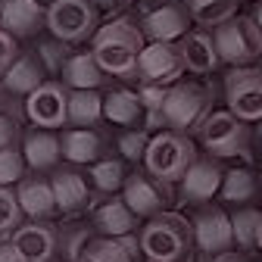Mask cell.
Segmentation results:
<instances>
[{
	"label": "cell",
	"mask_w": 262,
	"mask_h": 262,
	"mask_svg": "<svg viewBox=\"0 0 262 262\" xmlns=\"http://www.w3.org/2000/svg\"><path fill=\"white\" fill-rule=\"evenodd\" d=\"M144 47H147L144 28H138L125 16L100 25L94 35V44H91L97 62L103 66V72L116 75V78H138V59H141Z\"/></svg>",
	"instance_id": "1"
},
{
	"label": "cell",
	"mask_w": 262,
	"mask_h": 262,
	"mask_svg": "<svg viewBox=\"0 0 262 262\" xmlns=\"http://www.w3.org/2000/svg\"><path fill=\"white\" fill-rule=\"evenodd\" d=\"M193 159H196V150H193V144L184 131L162 128L150 138V147L144 153V166L162 184H175L193 166Z\"/></svg>",
	"instance_id": "2"
},
{
	"label": "cell",
	"mask_w": 262,
	"mask_h": 262,
	"mask_svg": "<svg viewBox=\"0 0 262 262\" xmlns=\"http://www.w3.org/2000/svg\"><path fill=\"white\" fill-rule=\"evenodd\" d=\"M193 225L184 222L178 212L153 215L141 231V250L150 262H178L190 250Z\"/></svg>",
	"instance_id": "3"
},
{
	"label": "cell",
	"mask_w": 262,
	"mask_h": 262,
	"mask_svg": "<svg viewBox=\"0 0 262 262\" xmlns=\"http://www.w3.org/2000/svg\"><path fill=\"white\" fill-rule=\"evenodd\" d=\"M215 47L222 62L228 66H250L262 56V28L253 16H234L215 28Z\"/></svg>",
	"instance_id": "4"
},
{
	"label": "cell",
	"mask_w": 262,
	"mask_h": 262,
	"mask_svg": "<svg viewBox=\"0 0 262 262\" xmlns=\"http://www.w3.org/2000/svg\"><path fill=\"white\" fill-rule=\"evenodd\" d=\"M166 122L175 131H190V128H200L209 113H212V94L203 84H193V81H175L169 88L166 97Z\"/></svg>",
	"instance_id": "5"
},
{
	"label": "cell",
	"mask_w": 262,
	"mask_h": 262,
	"mask_svg": "<svg viewBox=\"0 0 262 262\" xmlns=\"http://www.w3.org/2000/svg\"><path fill=\"white\" fill-rule=\"evenodd\" d=\"M47 28L50 35L66 41V44H78L97 35V7L94 0H53L47 7Z\"/></svg>",
	"instance_id": "6"
},
{
	"label": "cell",
	"mask_w": 262,
	"mask_h": 262,
	"mask_svg": "<svg viewBox=\"0 0 262 262\" xmlns=\"http://www.w3.org/2000/svg\"><path fill=\"white\" fill-rule=\"evenodd\" d=\"M225 100L237 119L262 122V69L234 66L225 75Z\"/></svg>",
	"instance_id": "7"
},
{
	"label": "cell",
	"mask_w": 262,
	"mask_h": 262,
	"mask_svg": "<svg viewBox=\"0 0 262 262\" xmlns=\"http://www.w3.org/2000/svg\"><path fill=\"white\" fill-rule=\"evenodd\" d=\"M69 88L59 81H44L35 94L25 97V116L35 128L56 131L69 125Z\"/></svg>",
	"instance_id": "8"
},
{
	"label": "cell",
	"mask_w": 262,
	"mask_h": 262,
	"mask_svg": "<svg viewBox=\"0 0 262 262\" xmlns=\"http://www.w3.org/2000/svg\"><path fill=\"white\" fill-rule=\"evenodd\" d=\"M184 66V53L181 44H169V41H150L138 59V81H150V84H175L181 78Z\"/></svg>",
	"instance_id": "9"
},
{
	"label": "cell",
	"mask_w": 262,
	"mask_h": 262,
	"mask_svg": "<svg viewBox=\"0 0 262 262\" xmlns=\"http://www.w3.org/2000/svg\"><path fill=\"white\" fill-rule=\"evenodd\" d=\"M196 131H200V141H203V147L212 156H234L247 144V125L231 110L209 113V119L196 128Z\"/></svg>",
	"instance_id": "10"
},
{
	"label": "cell",
	"mask_w": 262,
	"mask_h": 262,
	"mask_svg": "<svg viewBox=\"0 0 262 262\" xmlns=\"http://www.w3.org/2000/svg\"><path fill=\"white\" fill-rule=\"evenodd\" d=\"M169 184H162L159 178H153L150 172H135L125 178V187H122V196L125 203L131 206L135 215H144V219H153L162 212V206L169 203Z\"/></svg>",
	"instance_id": "11"
},
{
	"label": "cell",
	"mask_w": 262,
	"mask_h": 262,
	"mask_svg": "<svg viewBox=\"0 0 262 262\" xmlns=\"http://www.w3.org/2000/svg\"><path fill=\"white\" fill-rule=\"evenodd\" d=\"M190 225H193V241H196V247H200L203 253L215 256V253L231 250V244H234V225H231V219H228L222 209H215V206L200 209Z\"/></svg>",
	"instance_id": "12"
},
{
	"label": "cell",
	"mask_w": 262,
	"mask_h": 262,
	"mask_svg": "<svg viewBox=\"0 0 262 262\" xmlns=\"http://www.w3.org/2000/svg\"><path fill=\"white\" fill-rule=\"evenodd\" d=\"M187 22H190L187 4H162L159 10H150L144 16L141 28H144V35L150 41H169V44H175V41H181L187 35V28H190Z\"/></svg>",
	"instance_id": "13"
},
{
	"label": "cell",
	"mask_w": 262,
	"mask_h": 262,
	"mask_svg": "<svg viewBox=\"0 0 262 262\" xmlns=\"http://www.w3.org/2000/svg\"><path fill=\"white\" fill-rule=\"evenodd\" d=\"M222 181H225V172L219 169V162L196 156L193 166L181 178V200L184 203H206L222 190Z\"/></svg>",
	"instance_id": "14"
},
{
	"label": "cell",
	"mask_w": 262,
	"mask_h": 262,
	"mask_svg": "<svg viewBox=\"0 0 262 262\" xmlns=\"http://www.w3.org/2000/svg\"><path fill=\"white\" fill-rule=\"evenodd\" d=\"M47 25V10L41 0H0V28H7L16 38H31Z\"/></svg>",
	"instance_id": "15"
},
{
	"label": "cell",
	"mask_w": 262,
	"mask_h": 262,
	"mask_svg": "<svg viewBox=\"0 0 262 262\" xmlns=\"http://www.w3.org/2000/svg\"><path fill=\"white\" fill-rule=\"evenodd\" d=\"M56 228L41 225V222H31V225H19L13 231V244L19 247V253L28 262H50L56 253Z\"/></svg>",
	"instance_id": "16"
},
{
	"label": "cell",
	"mask_w": 262,
	"mask_h": 262,
	"mask_svg": "<svg viewBox=\"0 0 262 262\" xmlns=\"http://www.w3.org/2000/svg\"><path fill=\"white\" fill-rule=\"evenodd\" d=\"M181 53H184V66L193 75H206L222 62L219 47H215V35L209 31H187L181 38Z\"/></svg>",
	"instance_id": "17"
},
{
	"label": "cell",
	"mask_w": 262,
	"mask_h": 262,
	"mask_svg": "<svg viewBox=\"0 0 262 262\" xmlns=\"http://www.w3.org/2000/svg\"><path fill=\"white\" fill-rule=\"evenodd\" d=\"M62 141V156L69 162H78V166H88V162H97L103 156V138L97 128H69L59 135Z\"/></svg>",
	"instance_id": "18"
},
{
	"label": "cell",
	"mask_w": 262,
	"mask_h": 262,
	"mask_svg": "<svg viewBox=\"0 0 262 262\" xmlns=\"http://www.w3.org/2000/svg\"><path fill=\"white\" fill-rule=\"evenodd\" d=\"M103 78H106V72H103V66L97 62L94 50H88V53H72L69 62H66V69H62V84L69 88V91L100 88Z\"/></svg>",
	"instance_id": "19"
},
{
	"label": "cell",
	"mask_w": 262,
	"mask_h": 262,
	"mask_svg": "<svg viewBox=\"0 0 262 262\" xmlns=\"http://www.w3.org/2000/svg\"><path fill=\"white\" fill-rule=\"evenodd\" d=\"M22 153H25V159H28L31 169L44 172V169H53L56 162H59V156H62V141L53 135V131L38 128V131H31V135H25Z\"/></svg>",
	"instance_id": "20"
},
{
	"label": "cell",
	"mask_w": 262,
	"mask_h": 262,
	"mask_svg": "<svg viewBox=\"0 0 262 262\" xmlns=\"http://www.w3.org/2000/svg\"><path fill=\"white\" fill-rule=\"evenodd\" d=\"M19 203L22 212L31 219H47L56 212V196H53V184L47 178H22L19 181Z\"/></svg>",
	"instance_id": "21"
},
{
	"label": "cell",
	"mask_w": 262,
	"mask_h": 262,
	"mask_svg": "<svg viewBox=\"0 0 262 262\" xmlns=\"http://www.w3.org/2000/svg\"><path fill=\"white\" fill-rule=\"evenodd\" d=\"M135 212H131V206L125 203V196H113V200H106L100 209L94 212V225L97 231H100V237H122V234H131L135 231Z\"/></svg>",
	"instance_id": "22"
},
{
	"label": "cell",
	"mask_w": 262,
	"mask_h": 262,
	"mask_svg": "<svg viewBox=\"0 0 262 262\" xmlns=\"http://www.w3.org/2000/svg\"><path fill=\"white\" fill-rule=\"evenodd\" d=\"M50 184H53V196H56V209L59 212H75V209H81L91 200V190H88L84 178L78 172H72V169L53 172Z\"/></svg>",
	"instance_id": "23"
},
{
	"label": "cell",
	"mask_w": 262,
	"mask_h": 262,
	"mask_svg": "<svg viewBox=\"0 0 262 262\" xmlns=\"http://www.w3.org/2000/svg\"><path fill=\"white\" fill-rule=\"evenodd\" d=\"M44 66H41V59L38 56H19L13 66H10V72L4 75V88L10 91V94H22V97H28V94H35L41 84H44Z\"/></svg>",
	"instance_id": "24"
},
{
	"label": "cell",
	"mask_w": 262,
	"mask_h": 262,
	"mask_svg": "<svg viewBox=\"0 0 262 262\" xmlns=\"http://www.w3.org/2000/svg\"><path fill=\"white\" fill-rule=\"evenodd\" d=\"M144 103H141V94L138 91H110L106 100H103V116L113 122V125H138L141 116H144Z\"/></svg>",
	"instance_id": "25"
},
{
	"label": "cell",
	"mask_w": 262,
	"mask_h": 262,
	"mask_svg": "<svg viewBox=\"0 0 262 262\" xmlns=\"http://www.w3.org/2000/svg\"><path fill=\"white\" fill-rule=\"evenodd\" d=\"M103 100H106V97L97 88H91V91H72L69 94V125H75V128H94L100 119H106L103 116Z\"/></svg>",
	"instance_id": "26"
},
{
	"label": "cell",
	"mask_w": 262,
	"mask_h": 262,
	"mask_svg": "<svg viewBox=\"0 0 262 262\" xmlns=\"http://www.w3.org/2000/svg\"><path fill=\"white\" fill-rule=\"evenodd\" d=\"M184 4L190 10V19L209 28H219L237 16V0H184Z\"/></svg>",
	"instance_id": "27"
},
{
	"label": "cell",
	"mask_w": 262,
	"mask_h": 262,
	"mask_svg": "<svg viewBox=\"0 0 262 262\" xmlns=\"http://www.w3.org/2000/svg\"><path fill=\"white\" fill-rule=\"evenodd\" d=\"M228 203H247L253 200L256 193V175L250 169H231L225 172V181H222V190H219Z\"/></svg>",
	"instance_id": "28"
},
{
	"label": "cell",
	"mask_w": 262,
	"mask_h": 262,
	"mask_svg": "<svg viewBox=\"0 0 262 262\" xmlns=\"http://www.w3.org/2000/svg\"><path fill=\"white\" fill-rule=\"evenodd\" d=\"M75 262H135V259L122 250L116 237H97V241H88V247Z\"/></svg>",
	"instance_id": "29"
},
{
	"label": "cell",
	"mask_w": 262,
	"mask_h": 262,
	"mask_svg": "<svg viewBox=\"0 0 262 262\" xmlns=\"http://www.w3.org/2000/svg\"><path fill=\"white\" fill-rule=\"evenodd\" d=\"M125 166L119 159H97L94 166H91V181L97 190H103V193H113L119 187H125Z\"/></svg>",
	"instance_id": "30"
},
{
	"label": "cell",
	"mask_w": 262,
	"mask_h": 262,
	"mask_svg": "<svg viewBox=\"0 0 262 262\" xmlns=\"http://www.w3.org/2000/svg\"><path fill=\"white\" fill-rule=\"evenodd\" d=\"M69 44L66 41H59V38H53V41H41V47H38V59H41V66H44V72L47 75H62V69H66V62H69Z\"/></svg>",
	"instance_id": "31"
},
{
	"label": "cell",
	"mask_w": 262,
	"mask_h": 262,
	"mask_svg": "<svg viewBox=\"0 0 262 262\" xmlns=\"http://www.w3.org/2000/svg\"><path fill=\"white\" fill-rule=\"evenodd\" d=\"M22 203H19V193L0 184V234H10L22 225Z\"/></svg>",
	"instance_id": "32"
},
{
	"label": "cell",
	"mask_w": 262,
	"mask_h": 262,
	"mask_svg": "<svg viewBox=\"0 0 262 262\" xmlns=\"http://www.w3.org/2000/svg\"><path fill=\"white\" fill-rule=\"evenodd\" d=\"M25 166H28V159H25L22 150H13V147L0 150V184L4 187L19 184L25 178Z\"/></svg>",
	"instance_id": "33"
},
{
	"label": "cell",
	"mask_w": 262,
	"mask_h": 262,
	"mask_svg": "<svg viewBox=\"0 0 262 262\" xmlns=\"http://www.w3.org/2000/svg\"><path fill=\"white\" fill-rule=\"evenodd\" d=\"M259 215H262V212H256V209H241V212H234V219H231V225H234V241H237L244 250L256 247Z\"/></svg>",
	"instance_id": "34"
},
{
	"label": "cell",
	"mask_w": 262,
	"mask_h": 262,
	"mask_svg": "<svg viewBox=\"0 0 262 262\" xmlns=\"http://www.w3.org/2000/svg\"><path fill=\"white\" fill-rule=\"evenodd\" d=\"M147 147H150V135H147L144 128H138V131H125V135L119 138V150H122V156L131 159V162L144 159Z\"/></svg>",
	"instance_id": "35"
},
{
	"label": "cell",
	"mask_w": 262,
	"mask_h": 262,
	"mask_svg": "<svg viewBox=\"0 0 262 262\" xmlns=\"http://www.w3.org/2000/svg\"><path fill=\"white\" fill-rule=\"evenodd\" d=\"M19 44H16V35H10L7 28H0V78L10 72V66L19 59Z\"/></svg>",
	"instance_id": "36"
},
{
	"label": "cell",
	"mask_w": 262,
	"mask_h": 262,
	"mask_svg": "<svg viewBox=\"0 0 262 262\" xmlns=\"http://www.w3.org/2000/svg\"><path fill=\"white\" fill-rule=\"evenodd\" d=\"M138 94H141L144 110H162V106H166V97H169V88H166V84H150V81H141Z\"/></svg>",
	"instance_id": "37"
},
{
	"label": "cell",
	"mask_w": 262,
	"mask_h": 262,
	"mask_svg": "<svg viewBox=\"0 0 262 262\" xmlns=\"http://www.w3.org/2000/svg\"><path fill=\"white\" fill-rule=\"evenodd\" d=\"M16 135H19V128H16V122H13L10 116H0V150H7V147H13Z\"/></svg>",
	"instance_id": "38"
},
{
	"label": "cell",
	"mask_w": 262,
	"mask_h": 262,
	"mask_svg": "<svg viewBox=\"0 0 262 262\" xmlns=\"http://www.w3.org/2000/svg\"><path fill=\"white\" fill-rule=\"evenodd\" d=\"M119 244H122V250L131 256V259H138V256H144V250H141V237H135V234H122V237H116Z\"/></svg>",
	"instance_id": "39"
},
{
	"label": "cell",
	"mask_w": 262,
	"mask_h": 262,
	"mask_svg": "<svg viewBox=\"0 0 262 262\" xmlns=\"http://www.w3.org/2000/svg\"><path fill=\"white\" fill-rule=\"evenodd\" d=\"M0 262H28L22 253H19V247L10 241V244H0Z\"/></svg>",
	"instance_id": "40"
},
{
	"label": "cell",
	"mask_w": 262,
	"mask_h": 262,
	"mask_svg": "<svg viewBox=\"0 0 262 262\" xmlns=\"http://www.w3.org/2000/svg\"><path fill=\"white\" fill-rule=\"evenodd\" d=\"M209 262H250L244 253H237V250H225V253H215V256H209Z\"/></svg>",
	"instance_id": "41"
},
{
	"label": "cell",
	"mask_w": 262,
	"mask_h": 262,
	"mask_svg": "<svg viewBox=\"0 0 262 262\" xmlns=\"http://www.w3.org/2000/svg\"><path fill=\"white\" fill-rule=\"evenodd\" d=\"M122 4H125V0H94V7H103V10H116Z\"/></svg>",
	"instance_id": "42"
},
{
	"label": "cell",
	"mask_w": 262,
	"mask_h": 262,
	"mask_svg": "<svg viewBox=\"0 0 262 262\" xmlns=\"http://www.w3.org/2000/svg\"><path fill=\"white\" fill-rule=\"evenodd\" d=\"M256 247L262 250V215H259V234H256Z\"/></svg>",
	"instance_id": "43"
},
{
	"label": "cell",
	"mask_w": 262,
	"mask_h": 262,
	"mask_svg": "<svg viewBox=\"0 0 262 262\" xmlns=\"http://www.w3.org/2000/svg\"><path fill=\"white\" fill-rule=\"evenodd\" d=\"M253 19H256V22H259V28H262V4L256 7V13H253Z\"/></svg>",
	"instance_id": "44"
},
{
	"label": "cell",
	"mask_w": 262,
	"mask_h": 262,
	"mask_svg": "<svg viewBox=\"0 0 262 262\" xmlns=\"http://www.w3.org/2000/svg\"><path fill=\"white\" fill-rule=\"evenodd\" d=\"M259 141H262V122H259Z\"/></svg>",
	"instance_id": "45"
},
{
	"label": "cell",
	"mask_w": 262,
	"mask_h": 262,
	"mask_svg": "<svg viewBox=\"0 0 262 262\" xmlns=\"http://www.w3.org/2000/svg\"><path fill=\"white\" fill-rule=\"evenodd\" d=\"M259 184H262V166H259Z\"/></svg>",
	"instance_id": "46"
},
{
	"label": "cell",
	"mask_w": 262,
	"mask_h": 262,
	"mask_svg": "<svg viewBox=\"0 0 262 262\" xmlns=\"http://www.w3.org/2000/svg\"><path fill=\"white\" fill-rule=\"evenodd\" d=\"M41 4H47V7H50V4H53V0H41Z\"/></svg>",
	"instance_id": "47"
}]
</instances>
